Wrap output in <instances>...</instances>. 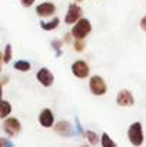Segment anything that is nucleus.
Instances as JSON below:
<instances>
[{
  "mask_svg": "<svg viewBox=\"0 0 146 147\" xmlns=\"http://www.w3.org/2000/svg\"><path fill=\"white\" fill-rule=\"evenodd\" d=\"M128 136L133 146H141L143 143V131H142L141 123H133L128 130Z\"/></svg>",
  "mask_w": 146,
  "mask_h": 147,
  "instance_id": "nucleus-1",
  "label": "nucleus"
},
{
  "mask_svg": "<svg viewBox=\"0 0 146 147\" xmlns=\"http://www.w3.org/2000/svg\"><path fill=\"white\" fill-rule=\"evenodd\" d=\"M90 30H92V26H90L89 20L88 19H80L76 23V26L73 27L72 33H73V36L76 39H83V37H86L90 33Z\"/></svg>",
  "mask_w": 146,
  "mask_h": 147,
  "instance_id": "nucleus-2",
  "label": "nucleus"
},
{
  "mask_svg": "<svg viewBox=\"0 0 146 147\" xmlns=\"http://www.w3.org/2000/svg\"><path fill=\"white\" fill-rule=\"evenodd\" d=\"M80 14H82V9H80L76 3H73V4H70L69 9H67L65 22H66L67 24H73V23H76V22L80 19Z\"/></svg>",
  "mask_w": 146,
  "mask_h": 147,
  "instance_id": "nucleus-3",
  "label": "nucleus"
},
{
  "mask_svg": "<svg viewBox=\"0 0 146 147\" xmlns=\"http://www.w3.org/2000/svg\"><path fill=\"white\" fill-rule=\"evenodd\" d=\"M90 90H92V93L96 94V96H102V94L106 93V83L103 82L102 77L93 76V77L90 79Z\"/></svg>",
  "mask_w": 146,
  "mask_h": 147,
  "instance_id": "nucleus-4",
  "label": "nucleus"
},
{
  "mask_svg": "<svg viewBox=\"0 0 146 147\" xmlns=\"http://www.w3.org/2000/svg\"><path fill=\"white\" fill-rule=\"evenodd\" d=\"M73 73L76 77H80V79H85L89 76V66L83 61V60H77L73 63V67H72Z\"/></svg>",
  "mask_w": 146,
  "mask_h": 147,
  "instance_id": "nucleus-5",
  "label": "nucleus"
},
{
  "mask_svg": "<svg viewBox=\"0 0 146 147\" xmlns=\"http://www.w3.org/2000/svg\"><path fill=\"white\" fill-rule=\"evenodd\" d=\"M4 130L6 133H9L10 136H16L19 131H20V123L17 119L12 117V119H7L4 121Z\"/></svg>",
  "mask_w": 146,
  "mask_h": 147,
  "instance_id": "nucleus-6",
  "label": "nucleus"
},
{
  "mask_svg": "<svg viewBox=\"0 0 146 147\" xmlns=\"http://www.w3.org/2000/svg\"><path fill=\"white\" fill-rule=\"evenodd\" d=\"M54 10H56V7H54V4L50 3V1L40 3V4L36 7V11H37V14H39L40 17H49V16H52V14L54 13Z\"/></svg>",
  "mask_w": 146,
  "mask_h": 147,
  "instance_id": "nucleus-7",
  "label": "nucleus"
},
{
  "mask_svg": "<svg viewBox=\"0 0 146 147\" xmlns=\"http://www.w3.org/2000/svg\"><path fill=\"white\" fill-rule=\"evenodd\" d=\"M133 101H135V100H133V96H132L130 92H128V90L119 92V94H117V104H119V106L129 107V106L133 104Z\"/></svg>",
  "mask_w": 146,
  "mask_h": 147,
  "instance_id": "nucleus-8",
  "label": "nucleus"
},
{
  "mask_svg": "<svg viewBox=\"0 0 146 147\" xmlns=\"http://www.w3.org/2000/svg\"><path fill=\"white\" fill-rule=\"evenodd\" d=\"M37 80L43 84V86H50L52 83H53V74L49 71L48 69H42V70H39V73H37Z\"/></svg>",
  "mask_w": 146,
  "mask_h": 147,
  "instance_id": "nucleus-9",
  "label": "nucleus"
},
{
  "mask_svg": "<svg viewBox=\"0 0 146 147\" xmlns=\"http://www.w3.org/2000/svg\"><path fill=\"white\" fill-rule=\"evenodd\" d=\"M39 121H40V124L43 126V127H52L53 126V114H52V111L46 109V110H43L42 111V114H40V117H39Z\"/></svg>",
  "mask_w": 146,
  "mask_h": 147,
  "instance_id": "nucleus-10",
  "label": "nucleus"
},
{
  "mask_svg": "<svg viewBox=\"0 0 146 147\" xmlns=\"http://www.w3.org/2000/svg\"><path fill=\"white\" fill-rule=\"evenodd\" d=\"M12 111V106L7 101H0V117H6L9 116Z\"/></svg>",
  "mask_w": 146,
  "mask_h": 147,
  "instance_id": "nucleus-11",
  "label": "nucleus"
},
{
  "mask_svg": "<svg viewBox=\"0 0 146 147\" xmlns=\"http://www.w3.org/2000/svg\"><path fill=\"white\" fill-rule=\"evenodd\" d=\"M69 130H70V126L67 121H60L56 126V131H59V133H69Z\"/></svg>",
  "mask_w": 146,
  "mask_h": 147,
  "instance_id": "nucleus-12",
  "label": "nucleus"
},
{
  "mask_svg": "<svg viewBox=\"0 0 146 147\" xmlns=\"http://www.w3.org/2000/svg\"><path fill=\"white\" fill-rule=\"evenodd\" d=\"M102 146L103 147H116V144H115V142L105 133V134L102 136Z\"/></svg>",
  "mask_w": 146,
  "mask_h": 147,
  "instance_id": "nucleus-13",
  "label": "nucleus"
},
{
  "mask_svg": "<svg viewBox=\"0 0 146 147\" xmlns=\"http://www.w3.org/2000/svg\"><path fill=\"white\" fill-rule=\"evenodd\" d=\"M57 24H59V19H53L50 23H45V22H42V27H43V29H46V30H52V29H54Z\"/></svg>",
  "mask_w": 146,
  "mask_h": 147,
  "instance_id": "nucleus-14",
  "label": "nucleus"
},
{
  "mask_svg": "<svg viewBox=\"0 0 146 147\" xmlns=\"http://www.w3.org/2000/svg\"><path fill=\"white\" fill-rule=\"evenodd\" d=\"M14 67L17 69V70H23V71H27L29 69H30V64L27 63V61H17L16 64H14Z\"/></svg>",
  "mask_w": 146,
  "mask_h": 147,
  "instance_id": "nucleus-15",
  "label": "nucleus"
},
{
  "mask_svg": "<svg viewBox=\"0 0 146 147\" xmlns=\"http://www.w3.org/2000/svg\"><path fill=\"white\" fill-rule=\"evenodd\" d=\"M10 57H12V46L9 45V46H6V53H4V57H3V60L7 63V61H10Z\"/></svg>",
  "mask_w": 146,
  "mask_h": 147,
  "instance_id": "nucleus-16",
  "label": "nucleus"
},
{
  "mask_svg": "<svg viewBox=\"0 0 146 147\" xmlns=\"http://www.w3.org/2000/svg\"><path fill=\"white\" fill-rule=\"evenodd\" d=\"M86 136H88V140H89L92 144H96L97 143V136L93 133V131H88V134H86Z\"/></svg>",
  "mask_w": 146,
  "mask_h": 147,
  "instance_id": "nucleus-17",
  "label": "nucleus"
},
{
  "mask_svg": "<svg viewBox=\"0 0 146 147\" xmlns=\"http://www.w3.org/2000/svg\"><path fill=\"white\" fill-rule=\"evenodd\" d=\"M75 49L77 50V51H82V50L85 49V42L82 39H77V42L75 43Z\"/></svg>",
  "mask_w": 146,
  "mask_h": 147,
  "instance_id": "nucleus-18",
  "label": "nucleus"
},
{
  "mask_svg": "<svg viewBox=\"0 0 146 147\" xmlns=\"http://www.w3.org/2000/svg\"><path fill=\"white\" fill-rule=\"evenodd\" d=\"M20 3H22L24 7H30V6L35 3V0H20Z\"/></svg>",
  "mask_w": 146,
  "mask_h": 147,
  "instance_id": "nucleus-19",
  "label": "nucleus"
},
{
  "mask_svg": "<svg viewBox=\"0 0 146 147\" xmlns=\"http://www.w3.org/2000/svg\"><path fill=\"white\" fill-rule=\"evenodd\" d=\"M141 26H142V29H143V30L146 32V16L143 17V19H142V22H141Z\"/></svg>",
  "mask_w": 146,
  "mask_h": 147,
  "instance_id": "nucleus-20",
  "label": "nucleus"
},
{
  "mask_svg": "<svg viewBox=\"0 0 146 147\" xmlns=\"http://www.w3.org/2000/svg\"><path fill=\"white\" fill-rule=\"evenodd\" d=\"M4 144H6V140L0 139V147H4Z\"/></svg>",
  "mask_w": 146,
  "mask_h": 147,
  "instance_id": "nucleus-21",
  "label": "nucleus"
},
{
  "mask_svg": "<svg viewBox=\"0 0 146 147\" xmlns=\"http://www.w3.org/2000/svg\"><path fill=\"white\" fill-rule=\"evenodd\" d=\"M0 101H1V86H0Z\"/></svg>",
  "mask_w": 146,
  "mask_h": 147,
  "instance_id": "nucleus-22",
  "label": "nucleus"
},
{
  "mask_svg": "<svg viewBox=\"0 0 146 147\" xmlns=\"http://www.w3.org/2000/svg\"><path fill=\"white\" fill-rule=\"evenodd\" d=\"M82 147H89V146H82Z\"/></svg>",
  "mask_w": 146,
  "mask_h": 147,
  "instance_id": "nucleus-23",
  "label": "nucleus"
}]
</instances>
